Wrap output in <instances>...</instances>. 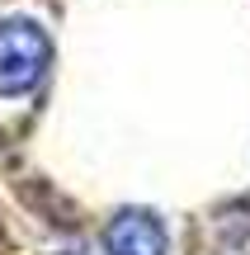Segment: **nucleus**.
<instances>
[{
	"label": "nucleus",
	"mask_w": 250,
	"mask_h": 255,
	"mask_svg": "<svg viewBox=\"0 0 250 255\" xmlns=\"http://www.w3.org/2000/svg\"><path fill=\"white\" fill-rule=\"evenodd\" d=\"M47 57H52V43H47L43 24L5 19L0 24V100H19L33 90L47 71Z\"/></svg>",
	"instance_id": "nucleus-1"
},
{
	"label": "nucleus",
	"mask_w": 250,
	"mask_h": 255,
	"mask_svg": "<svg viewBox=\"0 0 250 255\" xmlns=\"http://www.w3.org/2000/svg\"><path fill=\"white\" fill-rule=\"evenodd\" d=\"M104 251L109 255H166L170 232L151 208H118L104 227Z\"/></svg>",
	"instance_id": "nucleus-2"
},
{
	"label": "nucleus",
	"mask_w": 250,
	"mask_h": 255,
	"mask_svg": "<svg viewBox=\"0 0 250 255\" xmlns=\"http://www.w3.org/2000/svg\"><path fill=\"white\" fill-rule=\"evenodd\" d=\"M62 255H81V251H62Z\"/></svg>",
	"instance_id": "nucleus-3"
}]
</instances>
